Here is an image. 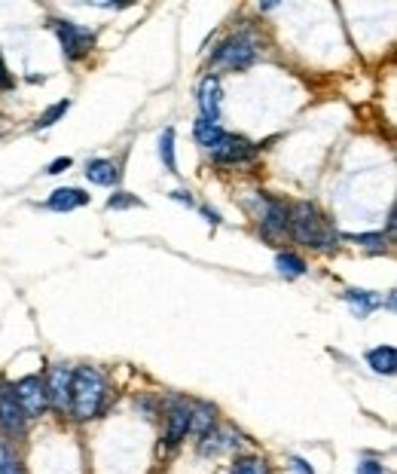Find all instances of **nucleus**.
Returning a JSON list of instances; mask_svg holds the SVG:
<instances>
[{
	"instance_id": "obj_1",
	"label": "nucleus",
	"mask_w": 397,
	"mask_h": 474,
	"mask_svg": "<svg viewBox=\"0 0 397 474\" xmlns=\"http://www.w3.org/2000/svg\"><path fill=\"white\" fill-rule=\"evenodd\" d=\"M287 233L300 245L321 248V251L336 248V239H340V233H336L333 224L318 211L315 202H306V199L293 202V205L287 208Z\"/></svg>"
},
{
	"instance_id": "obj_2",
	"label": "nucleus",
	"mask_w": 397,
	"mask_h": 474,
	"mask_svg": "<svg viewBox=\"0 0 397 474\" xmlns=\"http://www.w3.org/2000/svg\"><path fill=\"white\" fill-rule=\"evenodd\" d=\"M104 398H107V379L98 367H77L71 377V410L80 422L95 419L101 407H104Z\"/></svg>"
},
{
	"instance_id": "obj_3",
	"label": "nucleus",
	"mask_w": 397,
	"mask_h": 474,
	"mask_svg": "<svg viewBox=\"0 0 397 474\" xmlns=\"http://www.w3.org/2000/svg\"><path fill=\"white\" fill-rule=\"evenodd\" d=\"M254 62H257V40H254V34H248V31L232 34L230 40H223V43L217 46L214 58H211V65L226 67V71H244V67H251Z\"/></svg>"
},
{
	"instance_id": "obj_4",
	"label": "nucleus",
	"mask_w": 397,
	"mask_h": 474,
	"mask_svg": "<svg viewBox=\"0 0 397 474\" xmlns=\"http://www.w3.org/2000/svg\"><path fill=\"white\" fill-rule=\"evenodd\" d=\"M260 154V147L254 141L242 138V135H232V132H223L221 138L208 147V156L221 165H239V163H251Z\"/></svg>"
},
{
	"instance_id": "obj_5",
	"label": "nucleus",
	"mask_w": 397,
	"mask_h": 474,
	"mask_svg": "<svg viewBox=\"0 0 397 474\" xmlns=\"http://www.w3.org/2000/svg\"><path fill=\"white\" fill-rule=\"evenodd\" d=\"M10 392L15 398V404L22 407L25 419H37L43 417L49 407V398H46V383L40 377H22L15 386H10Z\"/></svg>"
},
{
	"instance_id": "obj_6",
	"label": "nucleus",
	"mask_w": 397,
	"mask_h": 474,
	"mask_svg": "<svg viewBox=\"0 0 397 474\" xmlns=\"http://www.w3.org/2000/svg\"><path fill=\"white\" fill-rule=\"evenodd\" d=\"M53 28L58 34V40H62V53L64 58H71V62H77V58L89 55V49L95 46V31L83 28L77 22H67V19H58L53 22Z\"/></svg>"
},
{
	"instance_id": "obj_7",
	"label": "nucleus",
	"mask_w": 397,
	"mask_h": 474,
	"mask_svg": "<svg viewBox=\"0 0 397 474\" xmlns=\"http://www.w3.org/2000/svg\"><path fill=\"white\" fill-rule=\"evenodd\" d=\"M71 377L74 370L67 364H53L49 367V379H46V398L55 410H67L71 407Z\"/></svg>"
},
{
	"instance_id": "obj_8",
	"label": "nucleus",
	"mask_w": 397,
	"mask_h": 474,
	"mask_svg": "<svg viewBox=\"0 0 397 474\" xmlns=\"http://www.w3.org/2000/svg\"><path fill=\"white\" fill-rule=\"evenodd\" d=\"M287 233V205L278 199H263V211H260V236L269 242L281 239Z\"/></svg>"
},
{
	"instance_id": "obj_9",
	"label": "nucleus",
	"mask_w": 397,
	"mask_h": 474,
	"mask_svg": "<svg viewBox=\"0 0 397 474\" xmlns=\"http://www.w3.org/2000/svg\"><path fill=\"white\" fill-rule=\"evenodd\" d=\"M190 435V401H172L165 417V444L177 447Z\"/></svg>"
},
{
	"instance_id": "obj_10",
	"label": "nucleus",
	"mask_w": 397,
	"mask_h": 474,
	"mask_svg": "<svg viewBox=\"0 0 397 474\" xmlns=\"http://www.w3.org/2000/svg\"><path fill=\"white\" fill-rule=\"evenodd\" d=\"M221 101H223L221 80L208 74V77L199 83V111H202V120H208V123L221 120Z\"/></svg>"
},
{
	"instance_id": "obj_11",
	"label": "nucleus",
	"mask_w": 397,
	"mask_h": 474,
	"mask_svg": "<svg viewBox=\"0 0 397 474\" xmlns=\"http://www.w3.org/2000/svg\"><path fill=\"white\" fill-rule=\"evenodd\" d=\"M25 422H28V419H25L22 407L15 404L10 386H0V428H4L6 435H22Z\"/></svg>"
},
{
	"instance_id": "obj_12",
	"label": "nucleus",
	"mask_w": 397,
	"mask_h": 474,
	"mask_svg": "<svg viewBox=\"0 0 397 474\" xmlns=\"http://www.w3.org/2000/svg\"><path fill=\"white\" fill-rule=\"evenodd\" d=\"M242 441L232 428H208L199 441V453L202 456H221L226 450H235Z\"/></svg>"
},
{
	"instance_id": "obj_13",
	"label": "nucleus",
	"mask_w": 397,
	"mask_h": 474,
	"mask_svg": "<svg viewBox=\"0 0 397 474\" xmlns=\"http://www.w3.org/2000/svg\"><path fill=\"white\" fill-rule=\"evenodd\" d=\"M83 205H89V193L80 187H58L53 196L46 199V208H53V211H74Z\"/></svg>"
},
{
	"instance_id": "obj_14",
	"label": "nucleus",
	"mask_w": 397,
	"mask_h": 474,
	"mask_svg": "<svg viewBox=\"0 0 397 474\" xmlns=\"http://www.w3.org/2000/svg\"><path fill=\"white\" fill-rule=\"evenodd\" d=\"M342 297H345V303H349L351 312H354L358 318H364V316H370L373 309L382 306V294L364 291V287H349V291H345Z\"/></svg>"
},
{
	"instance_id": "obj_15",
	"label": "nucleus",
	"mask_w": 397,
	"mask_h": 474,
	"mask_svg": "<svg viewBox=\"0 0 397 474\" xmlns=\"http://www.w3.org/2000/svg\"><path fill=\"white\" fill-rule=\"evenodd\" d=\"M86 177L98 187H113L120 181V165L113 159H89L86 163Z\"/></svg>"
},
{
	"instance_id": "obj_16",
	"label": "nucleus",
	"mask_w": 397,
	"mask_h": 474,
	"mask_svg": "<svg viewBox=\"0 0 397 474\" xmlns=\"http://www.w3.org/2000/svg\"><path fill=\"white\" fill-rule=\"evenodd\" d=\"M367 364L376 370V374H385V377H391L394 374V367H397V352H394V346H376V349H370L367 352Z\"/></svg>"
},
{
	"instance_id": "obj_17",
	"label": "nucleus",
	"mask_w": 397,
	"mask_h": 474,
	"mask_svg": "<svg viewBox=\"0 0 397 474\" xmlns=\"http://www.w3.org/2000/svg\"><path fill=\"white\" fill-rule=\"evenodd\" d=\"M208 428H214V407H208V404H190V431H196V435H205Z\"/></svg>"
},
{
	"instance_id": "obj_18",
	"label": "nucleus",
	"mask_w": 397,
	"mask_h": 474,
	"mask_svg": "<svg viewBox=\"0 0 397 474\" xmlns=\"http://www.w3.org/2000/svg\"><path fill=\"white\" fill-rule=\"evenodd\" d=\"M275 266H278V273L287 276V278H297V276L306 273V260H302L300 254H291V251H278Z\"/></svg>"
},
{
	"instance_id": "obj_19",
	"label": "nucleus",
	"mask_w": 397,
	"mask_h": 474,
	"mask_svg": "<svg viewBox=\"0 0 397 474\" xmlns=\"http://www.w3.org/2000/svg\"><path fill=\"white\" fill-rule=\"evenodd\" d=\"M193 135H196V141L208 150L211 144H214V141L223 135V129H221V123H208V120H202V116H199V120L193 123Z\"/></svg>"
},
{
	"instance_id": "obj_20",
	"label": "nucleus",
	"mask_w": 397,
	"mask_h": 474,
	"mask_svg": "<svg viewBox=\"0 0 397 474\" xmlns=\"http://www.w3.org/2000/svg\"><path fill=\"white\" fill-rule=\"evenodd\" d=\"M159 156H162V165L168 168V172H177V159H174V129L168 126V129L162 132V138H159Z\"/></svg>"
},
{
	"instance_id": "obj_21",
	"label": "nucleus",
	"mask_w": 397,
	"mask_h": 474,
	"mask_svg": "<svg viewBox=\"0 0 397 474\" xmlns=\"http://www.w3.org/2000/svg\"><path fill=\"white\" fill-rule=\"evenodd\" d=\"M67 111H71V98H62V101H55L53 107H46V111L40 114V120L34 123V126H37V129H49V126H55Z\"/></svg>"
},
{
	"instance_id": "obj_22",
	"label": "nucleus",
	"mask_w": 397,
	"mask_h": 474,
	"mask_svg": "<svg viewBox=\"0 0 397 474\" xmlns=\"http://www.w3.org/2000/svg\"><path fill=\"white\" fill-rule=\"evenodd\" d=\"M342 239L358 242V245H364V248H370V251H385V236L382 233H349V236H342Z\"/></svg>"
},
{
	"instance_id": "obj_23",
	"label": "nucleus",
	"mask_w": 397,
	"mask_h": 474,
	"mask_svg": "<svg viewBox=\"0 0 397 474\" xmlns=\"http://www.w3.org/2000/svg\"><path fill=\"white\" fill-rule=\"evenodd\" d=\"M232 474H269V465L257 459V456H244V459L232 465Z\"/></svg>"
},
{
	"instance_id": "obj_24",
	"label": "nucleus",
	"mask_w": 397,
	"mask_h": 474,
	"mask_svg": "<svg viewBox=\"0 0 397 474\" xmlns=\"http://www.w3.org/2000/svg\"><path fill=\"white\" fill-rule=\"evenodd\" d=\"M0 474H25L19 459L10 453V447H6L4 441H0Z\"/></svg>"
},
{
	"instance_id": "obj_25",
	"label": "nucleus",
	"mask_w": 397,
	"mask_h": 474,
	"mask_svg": "<svg viewBox=\"0 0 397 474\" xmlns=\"http://www.w3.org/2000/svg\"><path fill=\"white\" fill-rule=\"evenodd\" d=\"M132 205H141V199H134L132 193H113L111 199H107V208H132Z\"/></svg>"
},
{
	"instance_id": "obj_26",
	"label": "nucleus",
	"mask_w": 397,
	"mask_h": 474,
	"mask_svg": "<svg viewBox=\"0 0 397 474\" xmlns=\"http://www.w3.org/2000/svg\"><path fill=\"white\" fill-rule=\"evenodd\" d=\"M354 474H388L382 468V462H376V459H364V462H358V468H354Z\"/></svg>"
},
{
	"instance_id": "obj_27",
	"label": "nucleus",
	"mask_w": 397,
	"mask_h": 474,
	"mask_svg": "<svg viewBox=\"0 0 397 474\" xmlns=\"http://www.w3.org/2000/svg\"><path fill=\"white\" fill-rule=\"evenodd\" d=\"M67 168H71V156H58V159L49 163L46 175H62V172H67Z\"/></svg>"
},
{
	"instance_id": "obj_28",
	"label": "nucleus",
	"mask_w": 397,
	"mask_h": 474,
	"mask_svg": "<svg viewBox=\"0 0 397 474\" xmlns=\"http://www.w3.org/2000/svg\"><path fill=\"white\" fill-rule=\"evenodd\" d=\"M291 468L297 471V474H315V468H312V465L302 459V456H293V459H291Z\"/></svg>"
},
{
	"instance_id": "obj_29",
	"label": "nucleus",
	"mask_w": 397,
	"mask_h": 474,
	"mask_svg": "<svg viewBox=\"0 0 397 474\" xmlns=\"http://www.w3.org/2000/svg\"><path fill=\"white\" fill-rule=\"evenodd\" d=\"M10 86H13V77H10V71H6L4 55H0V89H10Z\"/></svg>"
},
{
	"instance_id": "obj_30",
	"label": "nucleus",
	"mask_w": 397,
	"mask_h": 474,
	"mask_svg": "<svg viewBox=\"0 0 397 474\" xmlns=\"http://www.w3.org/2000/svg\"><path fill=\"white\" fill-rule=\"evenodd\" d=\"M172 199H174V202H181V205H187V208L196 205V202H193V196H190L187 190H174V193H172Z\"/></svg>"
},
{
	"instance_id": "obj_31",
	"label": "nucleus",
	"mask_w": 397,
	"mask_h": 474,
	"mask_svg": "<svg viewBox=\"0 0 397 474\" xmlns=\"http://www.w3.org/2000/svg\"><path fill=\"white\" fill-rule=\"evenodd\" d=\"M202 215L208 217V224H211V226H217V224H221V215H217V211H211V208H202Z\"/></svg>"
}]
</instances>
